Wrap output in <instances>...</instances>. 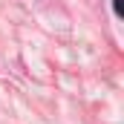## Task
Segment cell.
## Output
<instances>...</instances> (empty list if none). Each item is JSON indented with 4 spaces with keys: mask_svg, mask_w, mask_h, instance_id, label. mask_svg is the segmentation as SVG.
I'll return each mask as SVG.
<instances>
[{
    "mask_svg": "<svg viewBox=\"0 0 124 124\" xmlns=\"http://www.w3.org/2000/svg\"><path fill=\"white\" fill-rule=\"evenodd\" d=\"M113 12L116 17H124V0H113Z\"/></svg>",
    "mask_w": 124,
    "mask_h": 124,
    "instance_id": "obj_1",
    "label": "cell"
}]
</instances>
